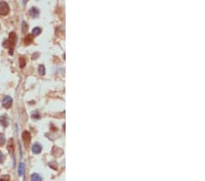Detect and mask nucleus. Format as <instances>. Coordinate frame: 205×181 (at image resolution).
Masks as SVG:
<instances>
[{"mask_svg": "<svg viewBox=\"0 0 205 181\" xmlns=\"http://www.w3.org/2000/svg\"><path fill=\"white\" fill-rule=\"evenodd\" d=\"M13 139H10V141H9V143H8V151H9V153H11L12 154L13 152H14V144H13V141H12Z\"/></svg>", "mask_w": 205, "mask_h": 181, "instance_id": "nucleus-11", "label": "nucleus"}, {"mask_svg": "<svg viewBox=\"0 0 205 181\" xmlns=\"http://www.w3.org/2000/svg\"><path fill=\"white\" fill-rule=\"evenodd\" d=\"M6 144V137L5 135H3L2 133H0V145H3V144Z\"/></svg>", "mask_w": 205, "mask_h": 181, "instance_id": "nucleus-15", "label": "nucleus"}, {"mask_svg": "<svg viewBox=\"0 0 205 181\" xmlns=\"http://www.w3.org/2000/svg\"><path fill=\"white\" fill-rule=\"evenodd\" d=\"M0 125H3L4 127H7L8 125V118L7 115H2L0 116Z\"/></svg>", "mask_w": 205, "mask_h": 181, "instance_id": "nucleus-6", "label": "nucleus"}, {"mask_svg": "<svg viewBox=\"0 0 205 181\" xmlns=\"http://www.w3.org/2000/svg\"><path fill=\"white\" fill-rule=\"evenodd\" d=\"M38 72L40 75H45V73H46V69H45L44 65H40V66H39Z\"/></svg>", "mask_w": 205, "mask_h": 181, "instance_id": "nucleus-13", "label": "nucleus"}, {"mask_svg": "<svg viewBox=\"0 0 205 181\" xmlns=\"http://www.w3.org/2000/svg\"><path fill=\"white\" fill-rule=\"evenodd\" d=\"M32 41H33V38H32V35H27V36H26V38H25V39H24L25 44L28 45V44H30Z\"/></svg>", "mask_w": 205, "mask_h": 181, "instance_id": "nucleus-10", "label": "nucleus"}, {"mask_svg": "<svg viewBox=\"0 0 205 181\" xmlns=\"http://www.w3.org/2000/svg\"><path fill=\"white\" fill-rule=\"evenodd\" d=\"M31 181H42V177L39 176L38 174H32Z\"/></svg>", "mask_w": 205, "mask_h": 181, "instance_id": "nucleus-9", "label": "nucleus"}, {"mask_svg": "<svg viewBox=\"0 0 205 181\" xmlns=\"http://www.w3.org/2000/svg\"><path fill=\"white\" fill-rule=\"evenodd\" d=\"M9 13V6L7 2H0V15L7 16Z\"/></svg>", "mask_w": 205, "mask_h": 181, "instance_id": "nucleus-2", "label": "nucleus"}, {"mask_svg": "<svg viewBox=\"0 0 205 181\" xmlns=\"http://www.w3.org/2000/svg\"><path fill=\"white\" fill-rule=\"evenodd\" d=\"M29 15L32 17H37L39 15V10L37 8H31L29 10Z\"/></svg>", "mask_w": 205, "mask_h": 181, "instance_id": "nucleus-7", "label": "nucleus"}, {"mask_svg": "<svg viewBox=\"0 0 205 181\" xmlns=\"http://www.w3.org/2000/svg\"><path fill=\"white\" fill-rule=\"evenodd\" d=\"M0 181H9V176H3L0 178Z\"/></svg>", "mask_w": 205, "mask_h": 181, "instance_id": "nucleus-18", "label": "nucleus"}, {"mask_svg": "<svg viewBox=\"0 0 205 181\" xmlns=\"http://www.w3.org/2000/svg\"><path fill=\"white\" fill-rule=\"evenodd\" d=\"M4 160H5V156L3 155L2 152H0V163H2Z\"/></svg>", "mask_w": 205, "mask_h": 181, "instance_id": "nucleus-19", "label": "nucleus"}, {"mask_svg": "<svg viewBox=\"0 0 205 181\" xmlns=\"http://www.w3.org/2000/svg\"><path fill=\"white\" fill-rule=\"evenodd\" d=\"M32 118H34V119H39L40 118V114L38 113V112H33V113H32Z\"/></svg>", "mask_w": 205, "mask_h": 181, "instance_id": "nucleus-16", "label": "nucleus"}, {"mask_svg": "<svg viewBox=\"0 0 205 181\" xmlns=\"http://www.w3.org/2000/svg\"><path fill=\"white\" fill-rule=\"evenodd\" d=\"M26 59H25L24 57H20L19 58V64H20V68H24L26 66Z\"/></svg>", "mask_w": 205, "mask_h": 181, "instance_id": "nucleus-14", "label": "nucleus"}, {"mask_svg": "<svg viewBox=\"0 0 205 181\" xmlns=\"http://www.w3.org/2000/svg\"><path fill=\"white\" fill-rule=\"evenodd\" d=\"M22 139H23V142H24L25 146L27 147L28 144L30 143V140H31V135H30L29 132L27 131H24L22 134Z\"/></svg>", "mask_w": 205, "mask_h": 181, "instance_id": "nucleus-3", "label": "nucleus"}, {"mask_svg": "<svg viewBox=\"0 0 205 181\" xmlns=\"http://www.w3.org/2000/svg\"><path fill=\"white\" fill-rule=\"evenodd\" d=\"M12 103H13V100L10 96H6L5 98L3 99L2 105L3 107L6 108V109H9V108L12 106Z\"/></svg>", "mask_w": 205, "mask_h": 181, "instance_id": "nucleus-4", "label": "nucleus"}, {"mask_svg": "<svg viewBox=\"0 0 205 181\" xmlns=\"http://www.w3.org/2000/svg\"><path fill=\"white\" fill-rule=\"evenodd\" d=\"M41 33V28L40 27H35V28H33V30H32V34L34 35V36H37V35H39Z\"/></svg>", "mask_w": 205, "mask_h": 181, "instance_id": "nucleus-12", "label": "nucleus"}, {"mask_svg": "<svg viewBox=\"0 0 205 181\" xmlns=\"http://www.w3.org/2000/svg\"><path fill=\"white\" fill-rule=\"evenodd\" d=\"M16 42H17V35H16L15 32H11L9 34V37H8V40H6V41L4 42V47H5V48H8V49H9L10 55L13 54L14 49H15Z\"/></svg>", "mask_w": 205, "mask_h": 181, "instance_id": "nucleus-1", "label": "nucleus"}, {"mask_svg": "<svg viewBox=\"0 0 205 181\" xmlns=\"http://www.w3.org/2000/svg\"><path fill=\"white\" fill-rule=\"evenodd\" d=\"M22 27H22V30H23V32H26V31H27V27H27V23L25 22V21H24V22L22 23Z\"/></svg>", "mask_w": 205, "mask_h": 181, "instance_id": "nucleus-17", "label": "nucleus"}, {"mask_svg": "<svg viewBox=\"0 0 205 181\" xmlns=\"http://www.w3.org/2000/svg\"><path fill=\"white\" fill-rule=\"evenodd\" d=\"M24 173H25V166L23 163H20L19 166H18V175L20 176H24Z\"/></svg>", "mask_w": 205, "mask_h": 181, "instance_id": "nucleus-8", "label": "nucleus"}, {"mask_svg": "<svg viewBox=\"0 0 205 181\" xmlns=\"http://www.w3.org/2000/svg\"><path fill=\"white\" fill-rule=\"evenodd\" d=\"M41 151H42V146L40 145V144H33V146H32V152H33L34 154L37 155V154H39Z\"/></svg>", "mask_w": 205, "mask_h": 181, "instance_id": "nucleus-5", "label": "nucleus"}]
</instances>
